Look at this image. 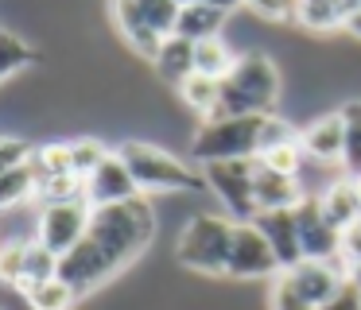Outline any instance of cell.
I'll list each match as a JSON object with an SVG mask.
<instances>
[{
  "label": "cell",
  "instance_id": "cell-1",
  "mask_svg": "<svg viewBox=\"0 0 361 310\" xmlns=\"http://www.w3.org/2000/svg\"><path fill=\"white\" fill-rule=\"evenodd\" d=\"M152 240H156V209H152L148 194L121 202V206H102L94 209V221H90L82 244L63 256L59 275L78 287V294H90L105 279L125 271Z\"/></svg>",
  "mask_w": 361,
  "mask_h": 310
},
{
  "label": "cell",
  "instance_id": "cell-2",
  "mask_svg": "<svg viewBox=\"0 0 361 310\" xmlns=\"http://www.w3.org/2000/svg\"><path fill=\"white\" fill-rule=\"evenodd\" d=\"M280 105V70L264 51H241L229 78H221L218 116H272Z\"/></svg>",
  "mask_w": 361,
  "mask_h": 310
},
{
  "label": "cell",
  "instance_id": "cell-3",
  "mask_svg": "<svg viewBox=\"0 0 361 310\" xmlns=\"http://www.w3.org/2000/svg\"><path fill=\"white\" fill-rule=\"evenodd\" d=\"M113 151L125 159V167L133 170L140 194H175V190H210L206 175L195 170L190 163H183L179 155L164 151V147L148 144V140H121Z\"/></svg>",
  "mask_w": 361,
  "mask_h": 310
},
{
  "label": "cell",
  "instance_id": "cell-4",
  "mask_svg": "<svg viewBox=\"0 0 361 310\" xmlns=\"http://www.w3.org/2000/svg\"><path fill=\"white\" fill-rule=\"evenodd\" d=\"M233 217L229 213H195L179 229V264L206 279L229 275V248H233Z\"/></svg>",
  "mask_w": 361,
  "mask_h": 310
},
{
  "label": "cell",
  "instance_id": "cell-5",
  "mask_svg": "<svg viewBox=\"0 0 361 310\" xmlns=\"http://www.w3.org/2000/svg\"><path fill=\"white\" fill-rule=\"evenodd\" d=\"M268 116H210L190 136V159L195 163H226V159H257L260 136Z\"/></svg>",
  "mask_w": 361,
  "mask_h": 310
},
{
  "label": "cell",
  "instance_id": "cell-6",
  "mask_svg": "<svg viewBox=\"0 0 361 310\" xmlns=\"http://www.w3.org/2000/svg\"><path fill=\"white\" fill-rule=\"evenodd\" d=\"M179 8L183 4H175V0H113L117 31L125 35V43L148 62L159 54L164 39L175 35Z\"/></svg>",
  "mask_w": 361,
  "mask_h": 310
},
{
  "label": "cell",
  "instance_id": "cell-7",
  "mask_svg": "<svg viewBox=\"0 0 361 310\" xmlns=\"http://www.w3.org/2000/svg\"><path fill=\"white\" fill-rule=\"evenodd\" d=\"M206 186L218 198L233 221H252L260 213L257 194H252V175H257V159H226V163H206L202 167Z\"/></svg>",
  "mask_w": 361,
  "mask_h": 310
},
{
  "label": "cell",
  "instance_id": "cell-8",
  "mask_svg": "<svg viewBox=\"0 0 361 310\" xmlns=\"http://www.w3.org/2000/svg\"><path fill=\"white\" fill-rule=\"evenodd\" d=\"M94 221V206L86 198L82 202H59V206H43L39 221H35V240L47 244L55 256H66L71 248L82 244V237L90 232Z\"/></svg>",
  "mask_w": 361,
  "mask_h": 310
},
{
  "label": "cell",
  "instance_id": "cell-9",
  "mask_svg": "<svg viewBox=\"0 0 361 310\" xmlns=\"http://www.w3.org/2000/svg\"><path fill=\"white\" fill-rule=\"evenodd\" d=\"M283 275L268 237L257 229V221L233 225V248H229V279H268Z\"/></svg>",
  "mask_w": 361,
  "mask_h": 310
},
{
  "label": "cell",
  "instance_id": "cell-10",
  "mask_svg": "<svg viewBox=\"0 0 361 310\" xmlns=\"http://www.w3.org/2000/svg\"><path fill=\"white\" fill-rule=\"evenodd\" d=\"M295 221H299V240H303L307 260H338L342 256V232L326 221L314 194H307L295 206Z\"/></svg>",
  "mask_w": 361,
  "mask_h": 310
},
{
  "label": "cell",
  "instance_id": "cell-11",
  "mask_svg": "<svg viewBox=\"0 0 361 310\" xmlns=\"http://www.w3.org/2000/svg\"><path fill=\"white\" fill-rule=\"evenodd\" d=\"M133 198H140V186H136L133 170L125 167V159L113 151L109 159L86 178V202L94 209H102V206H121V202H133Z\"/></svg>",
  "mask_w": 361,
  "mask_h": 310
},
{
  "label": "cell",
  "instance_id": "cell-12",
  "mask_svg": "<svg viewBox=\"0 0 361 310\" xmlns=\"http://www.w3.org/2000/svg\"><path fill=\"white\" fill-rule=\"evenodd\" d=\"M257 229L268 237L276 260H280V271H291L295 264H303V240H299V221H295V209H264V213L252 217Z\"/></svg>",
  "mask_w": 361,
  "mask_h": 310
},
{
  "label": "cell",
  "instance_id": "cell-13",
  "mask_svg": "<svg viewBox=\"0 0 361 310\" xmlns=\"http://www.w3.org/2000/svg\"><path fill=\"white\" fill-rule=\"evenodd\" d=\"M299 144H303L307 159H314V163H342V147H345L342 113H326L319 120H311L299 132Z\"/></svg>",
  "mask_w": 361,
  "mask_h": 310
},
{
  "label": "cell",
  "instance_id": "cell-14",
  "mask_svg": "<svg viewBox=\"0 0 361 310\" xmlns=\"http://www.w3.org/2000/svg\"><path fill=\"white\" fill-rule=\"evenodd\" d=\"M252 194H257V209H260V213H264V209H295L299 202L307 198V194L299 190V178L280 175V170L264 167V163H257Z\"/></svg>",
  "mask_w": 361,
  "mask_h": 310
},
{
  "label": "cell",
  "instance_id": "cell-15",
  "mask_svg": "<svg viewBox=\"0 0 361 310\" xmlns=\"http://www.w3.org/2000/svg\"><path fill=\"white\" fill-rule=\"evenodd\" d=\"M319 206H322L326 221L334 225L338 232H345V229H353V225H361V194H357V182H353L350 175L334 178V182H330L326 190L319 194Z\"/></svg>",
  "mask_w": 361,
  "mask_h": 310
},
{
  "label": "cell",
  "instance_id": "cell-16",
  "mask_svg": "<svg viewBox=\"0 0 361 310\" xmlns=\"http://www.w3.org/2000/svg\"><path fill=\"white\" fill-rule=\"evenodd\" d=\"M152 66H156V74L164 78L167 85L179 89V85L195 74V43L183 39V35H167L164 46H159V54L152 58Z\"/></svg>",
  "mask_w": 361,
  "mask_h": 310
},
{
  "label": "cell",
  "instance_id": "cell-17",
  "mask_svg": "<svg viewBox=\"0 0 361 310\" xmlns=\"http://www.w3.org/2000/svg\"><path fill=\"white\" fill-rule=\"evenodd\" d=\"M226 16L229 12L206 4V0H198V4H183L179 8V23H175V35L190 39V43L214 39V35H221V27H226Z\"/></svg>",
  "mask_w": 361,
  "mask_h": 310
},
{
  "label": "cell",
  "instance_id": "cell-18",
  "mask_svg": "<svg viewBox=\"0 0 361 310\" xmlns=\"http://www.w3.org/2000/svg\"><path fill=\"white\" fill-rule=\"evenodd\" d=\"M350 12H353L350 0H299L295 23L303 31H334V27H345Z\"/></svg>",
  "mask_w": 361,
  "mask_h": 310
},
{
  "label": "cell",
  "instance_id": "cell-19",
  "mask_svg": "<svg viewBox=\"0 0 361 310\" xmlns=\"http://www.w3.org/2000/svg\"><path fill=\"white\" fill-rule=\"evenodd\" d=\"M241 54L226 43V35H214V39H202L195 43V74H206V78H229V70L237 66Z\"/></svg>",
  "mask_w": 361,
  "mask_h": 310
},
{
  "label": "cell",
  "instance_id": "cell-20",
  "mask_svg": "<svg viewBox=\"0 0 361 310\" xmlns=\"http://www.w3.org/2000/svg\"><path fill=\"white\" fill-rule=\"evenodd\" d=\"M39 182H43V175L35 170V163L0 170V206L16 209V206H24V202H32L35 194H39Z\"/></svg>",
  "mask_w": 361,
  "mask_h": 310
},
{
  "label": "cell",
  "instance_id": "cell-21",
  "mask_svg": "<svg viewBox=\"0 0 361 310\" xmlns=\"http://www.w3.org/2000/svg\"><path fill=\"white\" fill-rule=\"evenodd\" d=\"M179 101L190 108V113L202 116V120H210V116H218L221 82L218 78H206V74H190L187 82L179 85Z\"/></svg>",
  "mask_w": 361,
  "mask_h": 310
},
{
  "label": "cell",
  "instance_id": "cell-22",
  "mask_svg": "<svg viewBox=\"0 0 361 310\" xmlns=\"http://www.w3.org/2000/svg\"><path fill=\"white\" fill-rule=\"evenodd\" d=\"M24 299H27V306H32V310H74L82 294H78V287H74V283H66L63 275H55V279H43V283L27 287Z\"/></svg>",
  "mask_w": 361,
  "mask_h": 310
},
{
  "label": "cell",
  "instance_id": "cell-23",
  "mask_svg": "<svg viewBox=\"0 0 361 310\" xmlns=\"http://www.w3.org/2000/svg\"><path fill=\"white\" fill-rule=\"evenodd\" d=\"M59 264H63V256H55L47 244H39V240H27V260H24V279H20V294L27 291V287L43 283V279H55L59 275Z\"/></svg>",
  "mask_w": 361,
  "mask_h": 310
},
{
  "label": "cell",
  "instance_id": "cell-24",
  "mask_svg": "<svg viewBox=\"0 0 361 310\" xmlns=\"http://www.w3.org/2000/svg\"><path fill=\"white\" fill-rule=\"evenodd\" d=\"M32 62H35V51L16 35V31L12 27L0 31V82H12V78L24 66H32Z\"/></svg>",
  "mask_w": 361,
  "mask_h": 310
},
{
  "label": "cell",
  "instance_id": "cell-25",
  "mask_svg": "<svg viewBox=\"0 0 361 310\" xmlns=\"http://www.w3.org/2000/svg\"><path fill=\"white\" fill-rule=\"evenodd\" d=\"M35 198L43 202V206H59V202H82L86 198V178H78L74 170H66V175H51L39 182V194Z\"/></svg>",
  "mask_w": 361,
  "mask_h": 310
},
{
  "label": "cell",
  "instance_id": "cell-26",
  "mask_svg": "<svg viewBox=\"0 0 361 310\" xmlns=\"http://www.w3.org/2000/svg\"><path fill=\"white\" fill-rule=\"evenodd\" d=\"M109 155H113V151L102 144V140L82 136V140H74V144H71V170H74L78 178H90L105 159H109Z\"/></svg>",
  "mask_w": 361,
  "mask_h": 310
},
{
  "label": "cell",
  "instance_id": "cell-27",
  "mask_svg": "<svg viewBox=\"0 0 361 310\" xmlns=\"http://www.w3.org/2000/svg\"><path fill=\"white\" fill-rule=\"evenodd\" d=\"M257 163L280 170V175L299 178V175H303V167H307V151H303V144L295 140V144H280V147H268V151H260Z\"/></svg>",
  "mask_w": 361,
  "mask_h": 310
},
{
  "label": "cell",
  "instance_id": "cell-28",
  "mask_svg": "<svg viewBox=\"0 0 361 310\" xmlns=\"http://www.w3.org/2000/svg\"><path fill=\"white\" fill-rule=\"evenodd\" d=\"M35 170H39L43 178H51V175H66V170H71V144L55 140V144L35 147Z\"/></svg>",
  "mask_w": 361,
  "mask_h": 310
},
{
  "label": "cell",
  "instance_id": "cell-29",
  "mask_svg": "<svg viewBox=\"0 0 361 310\" xmlns=\"http://www.w3.org/2000/svg\"><path fill=\"white\" fill-rule=\"evenodd\" d=\"M24 260H27V240H8V244L0 248V279H4V287H16L20 291Z\"/></svg>",
  "mask_w": 361,
  "mask_h": 310
},
{
  "label": "cell",
  "instance_id": "cell-30",
  "mask_svg": "<svg viewBox=\"0 0 361 310\" xmlns=\"http://www.w3.org/2000/svg\"><path fill=\"white\" fill-rule=\"evenodd\" d=\"M27 163H35L32 140H24V136H0V170L27 167Z\"/></svg>",
  "mask_w": 361,
  "mask_h": 310
},
{
  "label": "cell",
  "instance_id": "cell-31",
  "mask_svg": "<svg viewBox=\"0 0 361 310\" xmlns=\"http://www.w3.org/2000/svg\"><path fill=\"white\" fill-rule=\"evenodd\" d=\"M342 175H350V178H361V120H345Z\"/></svg>",
  "mask_w": 361,
  "mask_h": 310
},
{
  "label": "cell",
  "instance_id": "cell-32",
  "mask_svg": "<svg viewBox=\"0 0 361 310\" xmlns=\"http://www.w3.org/2000/svg\"><path fill=\"white\" fill-rule=\"evenodd\" d=\"M299 140V128L291 120H283V116H268L264 120V136H260V151H268V147H280V144H295Z\"/></svg>",
  "mask_w": 361,
  "mask_h": 310
},
{
  "label": "cell",
  "instance_id": "cell-33",
  "mask_svg": "<svg viewBox=\"0 0 361 310\" xmlns=\"http://www.w3.org/2000/svg\"><path fill=\"white\" fill-rule=\"evenodd\" d=\"M272 310H319V306H311V302H307L303 294H299L295 287L280 275V279H276V287H272Z\"/></svg>",
  "mask_w": 361,
  "mask_h": 310
},
{
  "label": "cell",
  "instance_id": "cell-34",
  "mask_svg": "<svg viewBox=\"0 0 361 310\" xmlns=\"http://www.w3.org/2000/svg\"><path fill=\"white\" fill-rule=\"evenodd\" d=\"M257 16L264 20H295V4L299 0H245Z\"/></svg>",
  "mask_w": 361,
  "mask_h": 310
},
{
  "label": "cell",
  "instance_id": "cell-35",
  "mask_svg": "<svg viewBox=\"0 0 361 310\" xmlns=\"http://www.w3.org/2000/svg\"><path fill=\"white\" fill-rule=\"evenodd\" d=\"M319 310H361V287H353L350 279H345V283L338 287L334 299H326Z\"/></svg>",
  "mask_w": 361,
  "mask_h": 310
},
{
  "label": "cell",
  "instance_id": "cell-36",
  "mask_svg": "<svg viewBox=\"0 0 361 310\" xmlns=\"http://www.w3.org/2000/svg\"><path fill=\"white\" fill-rule=\"evenodd\" d=\"M342 256H345V264H361V225L342 232Z\"/></svg>",
  "mask_w": 361,
  "mask_h": 310
},
{
  "label": "cell",
  "instance_id": "cell-37",
  "mask_svg": "<svg viewBox=\"0 0 361 310\" xmlns=\"http://www.w3.org/2000/svg\"><path fill=\"white\" fill-rule=\"evenodd\" d=\"M345 31H350V35H353V39H357V43H361V4L353 8L350 16H345Z\"/></svg>",
  "mask_w": 361,
  "mask_h": 310
},
{
  "label": "cell",
  "instance_id": "cell-38",
  "mask_svg": "<svg viewBox=\"0 0 361 310\" xmlns=\"http://www.w3.org/2000/svg\"><path fill=\"white\" fill-rule=\"evenodd\" d=\"M206 4H214V8H221V12H233V8H241L245 0H206Z\"/></svg>",
  "mask_w": 361,
  "mask_h": 310
},
{
  "label": "cell",
  "instance_id": "cell-39",
  "mask_svg": "<svg viewBox=\"0 0 361 310\" xmlns=\"http://www.w3.org/2000/svg\"><path fill=\"white\" fill-rule=\"evenodd\" d=\"M345 279H350L353 287H361V264H350V275H345Z\"/></svg>",
  "mask_w": 361,
  "mask_h": 310
},
{
  "label": "cell",
  "instance_id": "cell-40",
  "mask_svg": "<svg viewBox=\"0 0 361 310\" xmlns=\"http://www.w3.org/2000/svg\"><path fill=\"white\" fill-rule=\"evenodd\" d=\"M175 4H198V0H175Z\"/></svg>",
  "mask_w": 361,
  "mask_h": 310
}]
</instances>
